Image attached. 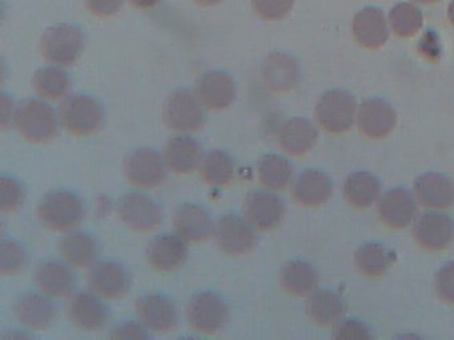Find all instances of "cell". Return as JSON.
<instances>
[{
	"mask_svg": "<svg viewBox=\"0 0 454 340\" xmlns=\"http://www.w3.org/2000/svg\"><path fill=\"white\" fill-rule=\"evenodd\" d=\"M59 124V116L50 104L30 98L17 106L12 125L25 140L43 143L57 137Z\"/></svg>",
	"mask_w": 454,
	"mask_h": 340,
	"instance_id": "1",
	"label": "cell"
},
{
	"mask_svg": "<svg viewBox=\"0 0 454 340\" xmlns=\"http://www.w3.org/2000/svg\"><path fill=\"white\" fill-rule=\"evenodd\" d=\"M58 116L60 125L76 137L94 135L105 122V111L99 101L82 93L67 96L60 103Z\"/></svg>",
	"mask_w": 454,
	"mask_h": 340,
	"instance_id": "2",
	"label": "cell"
},
{
	"mask_svg": "<svg viewBox=\"0 0 454 340\" xmlns=\"http://www.w3.org/2000/svg\"><path fill=\"white\" fill-rule=\"evenodd\" d=\"M83 202L67 190L50 191L38 205V217L44 228L59 233L75 228L83 220Z\"/></svg>",
	"mask_w": 454,
	"mask_h": 340,
	"instance_id": "3",
	"label": "cell"
},
{
	"mask_svg": "<svg viewBox=\"0 0 454 340\" xmlns=\"http://www.w3.org/2000/svg\"><path fill=\"white\" fill-rule=\"evenodd\" d=\"M83 48V31L75 24H55L44 31L41 39L42 56L52 66H73L81 58Z\"/></svg>",
	"mask_w": 454,
	"mask_h": 340,
	"instance_id": "4",
	"label": "cell"
},
{
	"mask_svg": "<svg viewBox=\"0 0 454 340\" xmlns=\"http://www.w3.org/2000/svg\"><path fill=\"white\" fill-rule=\"evenodd\" d=\"M204 106L196 93L180 88L167 96L163 104V120L167 127L175 132H198L206 124Z\"/></svg>",
	"mask_w": 454,
	"mask_h": 340,
	"instance_id": "5",
	"label": "cell"
},
{
	"mask_svg": "<svg viewBox=\"0 0 454 340\" xmlns=\"http://www.w3.org/2000/svg\"><path fill=\"white\" fill-rule=\"evenodd\" d=\"M357 103L347 90L331 89L321 96L315 109L318 125L326 132L340 135L352 128Z\"/></svg>",
	"mask_w": 454,
	"mask_h": 340,
	"instance_id": "6",
	"label": "cell"
},
{
	"mask_svg": "<svg viewBox=\"0 0 454 340\" xmlns=\"http://www.w3.org/2000/svg\"><path fill=\"white\" fill-rule=\"evenodd\" d=\"M185 315L191 328L201 334H215L230 319V308L219 295L204 291L191 298Z\"/></svg>",
	"mask_w": 454,
	"mask_h": 340,
	"instance_id": "7",
	"label": "cell"
},
{
	"mask_svg": "<svg viewBox=\"0 0 454 340\" xmlns=\"http://www.w3.org/2000/svg\"><path fill=\"white\" fill-rule=\"evenodd\" d=\"M124 175L132 186L140 189H153L161 185L167 178L164 157L155 149L139 148L124 159Z\"/></svg>",
	"mask_w": 454,
	"mask_h": 340,
	"instance_id": "8",
	"label": "cell"
},
{
	"mask_svg": "<svg viewBox=\"0 0 454 340\" xmlns=\"http://www.w3.org/2000/svg\"><path fill=\"white\" fill-rule=\"evenodd\" d=\"M118 215L127 228L140 233H150L163 222L160 205L140 191L124 194L118 204Z\"/></svg>",
	"mask_w": 454,
	"mask_h": 340,
	"instance_id": "9",
	"label": "cell"
},
{
	"mask_svg": "<svg viewBox=\"0 0 454 340\" xmlns=\"http://www.w3.org/2000/svg\"><path fill=\"white\" fill-rule=\"evenodd\" d=\"M214 236L219 249L232 257L249 254L257 243L256 228L238 214L223 215L215 226Z\"/></svg>",
	"mask_w": 454,
	"mask_h": 340,
	"instance_id": "10",
	"label": "cell"
},
{
	"mask_svg": "<svg viewBox=\"0 0 454 340\" xmlns=\"http://www.w3.org/2000/svg\"><path fill=\"white\" fill-rule=\"evenodd\" d=\"M90 289L105 300H121L131 290L129 271L115 260H100L90 267Z\"/></svg>",
	"mask_w": 454,
	"mask_h": 340,
	"instance_id": "11",
	"label": "cell"
},
{
	"mask_svg": "<svg viewBox=\"0 0 454 340\" xmlns=\"http://www.w3.org/2000/svg\"><path fill=\"white\" fill-rule=\"evenodd\" d=\"M243 212L244 217L256 230L270 231L283 222L286 205L272 191L254 190L247 194Z\"/></svg>",
	"mask_w": 454,
	"mask_h": 340,
	"instance_id": "12",
	"label": "cell"
},
{
	"mask_svg": "<svg viewBox=\"0 0 454 340\" xmlns=\"http://www.w3.org/2000/svg\"><path fill=\"white\" fill-rule=\"evenodd\" d=\"M103 300L95 292H78L68 302L66 310L68 321L82 331H100L111 318L110 308Z\"/></svg>",
	"mask_w": 454,
	"mask_h": 340,
	"instance_id": "13",
	"label": "cell"
},
{
	"mask_svg": "<svg viewBox=\"0 0 454 340\" xmlns=\"http://www.w3.org/2000/svg\"><path fill=\"white\" fill-rule=\"evenodd\" d=\"M15 319L33 331L49 329L57 321L58 311L51 298L43 292H23L12 305Z\"/></svg>",
	"mask_w": 454,
	"mask_h": 340,
	"instance_id": "14",
	"label": "cell"
},
{
	"mask_svg": "<svg viewBox=\"0 0 454 340\" xmlns=\"http://www.w3.org/2000/svg\"><path fill=\"white\" fill-rule=\"evenodd\" d=\"M137 319L148 331L167 334L174 331L179 321L176 305L166 295L148 294L135 305Z\"/></svg>",
	"mask_w": 454,
	"mask_h": 340,
	"instance_id": "15",
	"label": "cell"
},
{
	"mask_svg": "<svg viewBox=\"0 0 454 340\" xmlns=\"http://www.w3.org/2000/svg\"><path fill=\"white\" fill-rule=\"evenodd\" d=\"M33 281L39 291L57 299L70 297L76 284L71 266L54 259L39 262L34 268Z\"/></svg>",
	"mask_w": 454,
	"mask_h": 340,
	"instance_id": "16",
	"label": "cell"
},
{
	"mask_svg": "<svg viewBox=\"0 0 454 340\" xmlns=\"http://www.w3.org/2000/svg\"><path fill=\"white\" fill-rule=\"evenodd\" d=\"M195 93L204 108L223 111L232 105L238 89L230 74L223 71H208L199 77Z\"/></svg>",
	"mask_w": 454,
	"mask_h": 340,
	"instance_id": "17",
	"label": "cell"
},
{
	"mask_svg": "<svg viewBox=\"0 0 454 340\" xmlns=\"http://www.w3.org/2000/svg\"><path fill=\"white\" fill-rule=\"evenodd\" d=\"M215 226L211 214L199 205H182L174 214L175 231L187 243L208 241L215 236Z\"/></svg>",
	"mask_w": 454,
	"mask_h": 340,
	"instance_id": "18",
	"label": "cell"
},
{
	"mask_svg": "<svg viewBox=\"0 0 454 340\" xmlns=\"http://www.w3.org/2000/svg\"><path fill=\"white\" fill-rule=\"evenodd\" d=\"M358 129L365 137L381 140L387 137L397 124V114L387 101L371 98L364 101L357 113Z\"/></svg>",
	"mask_w": 454,
	"mask_h": 340,
	"instance_id": "19",
	"label": "cell"
},
{
	"mask_svg": "<svg viewBox=\"0 0 454 340\" xmlns=\"http://www.w3.org/2000/svg\"><path fill=\"white\" fill-rule=\"evenodd\" d=\"M148 263L155 270L169 273L184 265L188 257L187 242L177 234L155 236L145 250Z\"/></svg>",
	"mask_w": 454,
	"mask_h": 340,
	"instance_id": "20",
	"label": "cell"
},
{
	"mask_svg": "<svg viewBox=\"0 0 454 340\" xmlns=\"http://www.w3.org/2000/svg\"><path fill=\"white\" fill-rule=\"evenodd\" d=\"M413 236L417 243L425 249H445L454 238L453 220L443 212H425L417 220Z\"/></svg>",
	"mask_w": 454,
	"mask_h": 340,
	"instance_id": "21",
	"label": "cell"
},
{
	"mask_svg": "<svg viewBox=\"0 0 454 340\" xmlns=\"http://www.w3.org/2000/svg\"><path fill=\"white\" fill-rule=\"evenodd\" d=\"M379 215L387 228H406L416 218L417 198L406 189H392L380 199Z\"/></svg>",
	"mask_w": 454,
	"mask_h": 340,
	"instance_id": "22",
	"label": "cell"
},
{
	"mask_svg": "<svg viewBox=\"0 0 454 340\" xmlns=\"http://www.w3.org/2000/svg\"><path fill=\"white\" fill-rule=\"evenodd\" d=\"M262 77L265 87L272 92H289L299 84V64L286 53H270L262 63Z\"/></svg>",
	"mask_w": 454,
	"mask_h": 340,
	"instance_id": "23",
	"label": "cell"
},
{
	"mask_svg": "<svg viewBox=\"0 0 454 340\" xmlns=\"http://www.w3.org/2000/svg\"><path fill=\"white\" fill-rule=\"evenodd\" d=\"M200 143L190 135L172 137L164 148V161L175 174H190L200 166L203 158Z\"/></svg>",
	"mask_w": 454,
	"mask_h": 340,
	"instance_id": "24",
	"label": "cell"
},
{
	"mask_svg": "<svg viewBox=\"0 0 454 340\" xmlns=\"http://www.w3.org/2000/svg\"><path fill=\"white\" fill-rule=\"evenodd\" d=\"M414 194L425 207L446 209L454 204V182L441 173H425L414 182Z\"/></svg>",
	"mask_w": 454,
	"mask_h": 340,
	"instance_id": "25",
	"label": "cell"
},
{
	"mask_svg": "<svg viewBox=\"0 0 454 340\" xmlns=\"http://www.w3.org/2000/svg\"><path fill=\"white\" fill-rule=\"evenodd\" d=\"M353 35L358 44L369 50L381 48L389 37L384 12L377 7H365L353 19Z\"/></svg>",
	"mask_w": 454,
	"mask_h": 340,
	"instance_id": "26",
	"label": "cell"
},
{
	"mask_svg": "<svg viewBox=\"0 0 454 340\" xmlns=\"http://www.w3.org/2000/svg\"><path fill=\"white\" fill-rule=\"evenodd\" d=\"M60 257L75 268L91 267L99 257L97 239L83 231H70L58 243Z\"/></svg>",
	"mask_w": 454,
	"mask_h": 340,
	"instance_id": "27",
	"label": "cell"
},
{
	"mask_svg": "<svg viewBox=\"0 0 454 340\" xmlns=\"http://www.w3.org/2000/svg\"><path fill=\"white\" fill-rule=\"evenodd\" d=\"M333 191L329 175L320 170L308 169L294 181L292 197L301 206H318L331 198Z\"/></svg>",
	"mask_w": 454,
	"mask_h": 340,
	"instance_id": "28",
	"label": "cell"
},
{
	"mask_svg": "<svg viewBox=\"0 0 454 340\" xmlns=\"http://www.w3.org/2000/svg\"><path fill=\"white\" fill-rule=\"evenodd\" d=\"M278 143L286 153L302 156L315 148L318 132L309 120L294 117L284 122L278 132Z\"/></svg>",
	"mask_w": 454,
	"mask_h": 340,
	"instance_id": "29",
	"label": "cell"
},
{
	"mask_svg": "<svg viewBox=\"0 0 454 340\" xmlns=\"http://www.w3.org/2000/svg\"><path fill=\"white\" fill-rule=\"evenodd\" d=\"M280 284L289 295L308 297L318 286V274L310 263L291 260L280 271Z\"/></svg>",
	"mask_w": 454,
	"mask_h": 340,
	"instance_id": "30",
	"label": "cell"
},
{
	"mask_svg": "<svg viewBox=\"0 0 454 340\" xmlns=\"http://www.w3.org/2000/svg\"><path fill=\"white\" fill-rule=\"evenodd\" d=\"M345 303L340 295L329 290H318L309 295L307 313L310 321L320 326L337 323L345 313Z\"/></svg>",
	"mask_w": 454,
	"mask_h": 340,
	"instance_id": "31",
	"label": "cell"
},
{
	"mask_svg": "<svg viewBox=\"0 0 454 340\" xmlns=\"http://www.w3.org/2000/svg\"><path fill=\"white\" fill-rule=\"evenodd\" d=\"M380 194H381V183L372 173H353L345 181V198L357 209L372 206L379 199Z\"/></svg>",
	"mask_w": 454,
	"mask_h": 340,
	"instance_id": "32",
	"label": "cell"
},
{
	"mask_svg": "<svg viewBox=\"0 0 454 340\" xmlns=\"http://www.w3.org/2000/svg\"><path fill=\"white\" fill-rule=\"evenodd\" d=\"M395 260V252L376 242L363 244L355 252V263L358 270L371 278L384 275Z\"/></svg>",
	"mask_w": 454,
	"mask_h": 340,
	"instance_id": "33",
	"label": "cell"
},
{
	"mask_svg": "<svg viewBox=\"0 0 454 340\" xmlns=\"http://www.w3.org/2000/svg\"><path fill=\"white\" fill-rule=\"evenodd\" d=\"M257 178L270 190H284L294 178V167L286 157L265 154L257 164Z\"/></svg>",
	"mask_w": 454,
	"mask_h": 340,
	"instance_id": "34",
	"label": "cell"
},
{
	"mask_svg": "<svg viewBox=\"0 0 454 340\" xmlns=\"http://www.w3.org/2000/svg\"><path fill=\"white\" fill-rule=\"evenodd\" d=\"M71 81L67 72L51 66L38 69L33 76V88L42 100L57 101L67 97Z\"/></svg>",
	"mask_w": 454,
	"mask_h": 340,
	"instance_id": "35",
	"label": "cell"
},
{
	"mask_svg": "<svg viewBox=\"0 0 454 340\" xmlns=\"http://www.w3.org/2000/svg\"><path fill=\"white\" fill-rule=\"evenodd\" d=\"M201 180L211 186H225L233 180L235 162L224 151L214 149L207 151L199 166Z\"/></svg>",
	"mask_w": 454,
	"mask_h": 340,
	"instance_id": "36",
	"label": "cell"
},
{
	"mask_svg": "<svg viewBox=\"0 0 454 340\" xmlns=\"http://www.w3.org/2000/svg\"><path fill=\"white\" fill-rule=\"evenodd\" d=\"M389 23L397 36L411 37L421 29L424 16L411 3H400L390 11Z\"/></svg>",
	"mask_w": 454,
	"mask_h": 340,
	"instance_id": "37",
	"label": "cell"
},
{
	"mask_svg": "<svg viewBox=\"0 0 454 340\" xmlns=\"http://www.w3.org/2000/svg\"><path fill=\"white\" fill-rule=\"evenodd\" d=\"M27 265V252L20 242L2 239L0 242V274L17 275Z\"/></svg>",
	"mask_w": 454,
	"mask_h": 340,
	"instance_id": "38",
	"label": "cell"
},
{
	"mask_svg": "<svg viewBox=\"0 0 454 340\" xmlns=\"http://www.w3.org/2000/svg\"><path fill=\"white\" fill-rule=\"evenodd\" d=\"M26 190L15 178L4 175L0 178V210L14 212L25 204Z\"/></svg>",
	"mask_w": 454,
	"mask_h": 340,
	"instance_id": "39",
	"label": "cell"
},
{
	"mask_svg": "<svg viewBox=\"0 0 454 340\" xmlns=\"http://www.w3.org/2000/svg\"><path fill=\"white\" fill-rule=\"evenodd\" d=\"M251 4L265 20H281L291 12L294 0H251Z\"/></svg>",
	"mask_w": 454,
	"mask_h": 340,
	"instance_id": "40",
	"label": "cell"
},
{
	"mask_svg": "<svg viewBox=\"0 0 454 340\" xmlns=\"http://www.w3.org/2000/svg\"><path fill=\"white\" fill-rule=\"evenodd\" d=\"M435 291L443 302L454 305V262H448L438 270Z\"/></svg>",
	"mask_w": 454,
	"mask_h": 340,
	"instance_id": "41",
	"label": "cell"
},
{
	"mask_svg": "<svg viewBox=\"0 0 454 340\" xmlns=\"http://www.w3.org/2000/svg\"><path fill=\"white\" fill-rule=\"evenodd\" d=\"M333 336L339 340H368L372 335L368 327L360 321H341L334 329Z\"/></svg>",
	"mask_w": 454,
	"mask_h": 340,
	"instance_id": "42",
	"label": "cell"
},
{
	"mask_svg": "<svg viewBox=\"0 0 454 340\" xmlns=\"http://www.w3.org/2000/svg\"><path fill=\"white\" fill-rule=\"evenodd\" d=\"M111 337L116 340H145L150 337V334L140 321H124L113 329Z\"/></svg>",
	"mask_w": 454,
	"mask_h": 340,
	"instance_id": "43",
	"label": "cell"
},
{
	"mask_svg": "<svg viewBox=\"0 0 454 340\" xmlns=\"http://www.w3.org/2000/svg\"><path fill=\"white\" fill-rule=\"evenodd\" d=\"M124 0H84L92 15L99 18L115 15L123 7Z\"/></svg>",
	"mask_w": 454,
	"mask_h": 340,
	"instance_id": "44",
	"label": "cell"
},
{
	"mask_svg": "<svg viewBox=\"0 0 454 340\" xmlns=\"http://www.w3.org/2000/svg\"><path fill=\"white\" fill-rule=\"evenodd\" d=\"M17 108H14V103L9 96L2 93L0 96V124L7 128L10 124H14V116Z\"/></svg>",
	"mask_w": 454,
	"mask_h": 340,
	"instance_id": "45",
	"label": "cell"
},
{
	"mask_svg": "<svg viewBox=\"0 0 454 340\" xmlns=\"http://www.w3.org/2000/svg\"><path fill=\"white\" fill-rule=\"evenodd\" d=\"M129 4L134 5L137 10H150L158 5L161 0H129Z\"/></svg>",
	"mask_w": 454,
	"mask_h": 340,
	"instance_id": "46",
	"label": "cell"
},
{
	"mask_svg": "<svg viewBox=\"0 0 454 340\" xmlns=\"http://www.w3.org/2000/svg\"><path fill=\"white\" fill-rule=\"evenodd\" d=\"M198 4L204 5V7H209V5H216L222 3L223 0H193Z\"/></svg>",
	"mask_w": 454,
	"mask_h": 340,
	"instance_id": "47",
	"label": "cell"
},
{
	"mask_svg": "<svg viewBox=\"0 0 454 340\" xmlns=\"http://www.w3.org/2000/svg\"><path fill=\"white\" fill-rule=\"evenodd\" d=\"M448 16L449 20H450V23L454 26V0L450 3V5H449Z\"/></svg>",
	"mask_w": 454,
	"mask_h": 340,
	"instance_id": "48",
	"label": "cell"
},
{
	"mask_svg": "<svg viewBox=\"0 0 454 340\" xmlns=\"http://www.w3.org/2000/svg\"><path fill=\"white\" fill-rule=\"evenodd\" d=\"M416 3H422V4H430V3H437L440 0H413Z\"/></svg>",
	"mask_w": 454,
	"mask_h": 340,
	"instance_id": "49",
	"label": "cell"
}]
</instances>
